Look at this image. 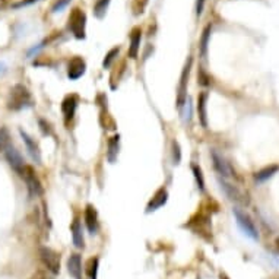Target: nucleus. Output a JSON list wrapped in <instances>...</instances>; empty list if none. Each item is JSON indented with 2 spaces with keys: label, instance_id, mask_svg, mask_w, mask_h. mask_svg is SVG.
<instances>
[{
  "label": "nucleus",
  "instance_id": "obj_25",
  "mask_svg": "<svg viewBox=\"0 0 279 279\" xmlns=\"http://www.w3.org/2000/svg\"><path fill=\"white\" fill-rule=\"evenodd\" d=\"M11 146V133L6 127H0V152H5Z\"/></svg>",
  "mask_w": 279,
  "mask_h": 279
},
{
  "label": "nucleus",
  "instance_id": "obj_16",
  "mask_svg": "<svg viewBox=\"0 0 279 279\" xmlns=\"http://www.w3.org/2000/svg\"><path fill=\"white\" fill-rule=\"evenodd\" d=\"M71 232H72L73 244L76 248L85 247V238H83V228L79 219H75L71 225Z\"/></svg>",
  "mask_w": 279,
  "mask_h": 279
},
{
  "label": "nucleus",
  "instance_id": "obj_8",
  "mask_svg": "<svg viewBox=\"0 0 279 279\" xmlns=\"http://www.w3.org/2000/svg\"><path fill=\"white\" fill-rule=\"evenodd\" d=\"M5 156H6V161L9 162V166L16 173V174H19L22 176V171H24V168H25V161H24V158L19 154V151L16 149V148H13V146H9L6 151H5Z\"/></svg>",
  "mask_w": 279,
  "mask_h": 279
},
{
  "label": "nucleus",
  "instance_id": "obj_23",
  "mask_svg": "<svg viewBox=\"0 0 279 279\" xmlns=\"http://www.w3.org/2000/svg\"><path fill=\"white\" fill-rule=\"evenodd\" d=\"M192 173L195 176V180H196L197 189L200 192H205V177H203V173H202V168L196 164H192Z\"/></svg>",
  "mask_w": 279,
  "mask_h": 279
},
{
  "label": "nucleus",
  "instance_id": "obj_17",
  "mask_svg": "<svg viewBox=\"0 0 279 279\" xmlns=\"http://www.w3.org/2000/svg\"><path fill=\"white\" fill-rule=\"evenodd\" d=\"M141 40H142V30L141 28H133V31L130 34V45H129V57L136 59L137 53L141 49Z\"/></svg>",
  "mask_w": 279,
  "mask_h": 279
},
{
  "label": "nucleus",
  "instance_id": "obj_11",
  "mask_svg": "<svg viewBox=\"0 0 279 279\" xmlns=\"http://www.w3.org/2000/svg\"><path fill=\"white\" fill-rule=\"evenodd\" d=\"M78 104H79V98L78 95L75 94H71L67 97H64V100L62 101V113L64 115V122H71L73 117H75V113L78 110Z\"/></svg>",
  "mask_w": 279,
  "mask_h": 279
},
{
  "label": "nucleus",
  "instance_id": "obj_7",
  "mask_svg": "<svg viewBox=\"0 0 279 279\" xmlns=\"http://www.w3.org/2000/svg\"><path fill=\"white\" fill-rule=\"evenodd\" d=\"M211 156H212V164H214L215 171H217L218 174L222 177V178L236 177V171H234V168L231 167V164L228 162L224 156L219 155L217 151H212V152H211Z\"/></svg>",
  "mask_w": 279,
  "mask_h": 279
},
{
  "label": "nucleus",
  "instance_id": "obj_15",
  "mask_svg": "<svg viewBox=\"0 0 279 279\" xmlns=\"http://www.w3.org/2000/svg\"><path fill=\"white\" fill-rule=\"evenodd\" d=\"M67 272L73 279H82V259L81 254L72 253L67 259Z\"/></svg>",
  "mask_w": 279,
  "mask_h": 279
},
{
  "label": "nucleus",
  "instance_id": "obj_19",
  "mask_svg": "<svg viewBox=\"0 0 279 279\" xmlns=\"http://www.w3.org/2000/svg\"><path fill=\"white\" fill-rule=\"evenodd\" d=\"M206 104H207V94L202 92L197 97V114H199V122L203 127H207V113H206Z\"/></svg>",
  "mask_w": 279,
  "mask_h": 279
},
{
  "label": "nucleus",
  "instance_id": "obj_4",
  "mask_svg": "<svg viewBox=\"0 0 279 279\" xmlns=\"http://www.w3.org/2000/svg\"><path fill=\"white\" fill-rule=\"evenodd\" d=\"M192 64H193V57L189 56L186 64H184V67H183L181 76H180L178 88H177V107H178V108H181L187 101V85H189V78H190Z\"/></svg>",
  "mask_w": 279,
  "mask_h": 279
},
{
  "label": "nucleus",
  "instance_id": "obj_28",
  "mask_svg": "<svg viewBox=\"0 0 279 279\" xmlns=\"http://www.w3.org/2000/svg\"><path fill=\"white\" fill-rule=\"evenodd\" d=\"M72 0H57L54 5H53V8H52V12L53 13H57V12H62L69 3H71Z\"/></svg>",
  "mask_w": 279,
  "mask_h": 279
},
{
  "label": "nucleus",
  "instance_id": "obj_14",
  "mask_svg": "<svg viewBox=\"0 0 279 279\" xmlns=\"http://www.w3.org/2000/svg\"><path fill=\"white\" fill-rule=\"evenodd\" d=\"M219 184H221V189L225 192V195H227L231 200H234V202H237V203H247V200L244 199V195L241 193V190L237 189L236 186H232V184H229L228 181H225V178H219Z\"/></svg>",
  "mask_w": 279,
  "mask_h": 279
},
{
  "label": "nucleus",
  "instance_id": "obj_31",
  "mask_svg": "<svg viewBox=\"0 0 279 279\" xmlns=\"http://www.w3.org/2000/svg\"><path fill=\"white\" fill-rule=\"evenodd\" d=\"M30 279H54L52 275H49L45 270H37Z\"/></svg>",
  "mask_w": 279,
  "mask_h": 279
},
{
  "label": "nucleus",
  "instance_id": "obj_32",
  "mask_svg": "<svg viewBox=\"0 0 279 279\" xmlns=\"http://www.w3.org/2000/svg\"><path fill=\"white\" fill-rule=\"evenodd\" d=\"M203 8H205V0H196V15L200 16L203 13Z\"/></svg>",
  "mask_w": 279,
  "mask_h": 279
},
{
  "label": "nucleus",
  "instance_id": "obj_34",
  "mask_svg": "<svg viewBox=\"0 0 279 279\" xmlns=\"http://www.w3.org/2000/svg\"><path fill=\"white\" fill-rule=\"evenodd\" d=\"M6 71H8L6 64H5V63L0 62V76H2V75H5V73H6Z\"/></svg>",
  "mask_w": 279,
  "mask_h": 279
},
{
  "label": "nucleus",
  "instance_id": "obj_18",
  "mask_svg": "<svg viewBox=\"0 0 279 279\" xmlns=\"http://www.w3.org/2000/svg\"><path fill=\"white\" fill-rule=\"evenodd\" d=\"M119 149H120V136L114 134L108 139V144H107V159H108V162L114 164L117 161Z\"/></svg>",
  "mask_w": 279,
  "mask_h": 279
},
{
  "label": "nucleus",
  "instance_id": "obj_6",
  "mask_svg": "<svg viewBox=\"0 0 279 279\" xmlns=\"http://www.w3.org/2000/svg\"><path fill=\"white\" fill-rule=\"evenodd\" d=\"M22 178L25 181V184L28 187L30 196H42L44 189H42L41 181L37 176V173L34 171V168L31 166H25L24 171H22Z\"/></svg>",
  "mask_w": 279,
  "mask_h": 279
},
{
  "label": "nucleus",
  "instance_id": "obj_30",
  "mask_svg": "<svg viewBox=\"0 0 279 279\" xmlns=\"http://www.w3.org/2000/svg\"><path fill=\"white\" fill-rule=\"evenodd\" d=\"M38 124H40V129H41L42 134H52L53 133L52 126H50V123H47L45 120L40 119V120H38Z\"/></svg>",
  "mask_w": 279,
  "mask_h": 279
},
{
  "label": "nucleus",
  "instance_id": "obj_9",
  "mask_svg": "<svg viewBox=\"0 0 279 279\" xmlns=\"http://www.w3.org/2000/svg\"><path fill=\"white\" fill-rule=\"evenodd\" d=\"M86 72V63L82 57L76 56L67 64V78L71 81H78L79 78H82Z\"/></svg>",
  "mask_w": 279,
  "mask_h": 279
},
{
  "label": "nucleus",
  "instance_id": "obj_36",
  "mask_svg": "<svg viewBox=\"0 0 279 279\" xmlns=\"http://www.w3.org/2000/svg\"><path fill=\"white\" fill-rule=\"evenodd\" d=\"M219 279H229V278H228L225 273H221V275H219Z\"/></svg>",
  "mask_w": 279,
  "mask_h": 279
},
{
  "label": "nucleus",
  "instance_id": "obj_20",
  "mask_svg": "<svg viewBox=\"0 0 279 279\" xmlns=\"http://www.w3.org/2000/svg\"><path fill=\"white\" fill-rule=\"evenodd\" d=\"M211 32H212V25H207L206 28L203 30V32H202V38H200V44H199L200 56H202V57H206L207 45H209V38H211Z\"/></svg>",
  "mask_w": 279,
  "mask_h": 279
},
{
  "label": "nucleus",
  "instance_id": "obj_2",
  "mask_svg": "<svg viewBox=\"0 0 279 279\" xmlns=\"http://www.w3.org/2000/svg\"><path fill=\"white\" fill-rule=\"evenodd\" d=\"M38 254H40V260L44 265V268L47 269L50 273H53V275L60 273L62 263H60V254L57 251H54L50 247H40Z\"/></svg>",
  "mask_w": 279,
  "mask_h": 279
},
{
  "label": "nucleus",
  "instance_id": "obj_24",
  "mask_svg": "<svg viewBox=\"0 0 279 279\" xmlns=\"http://www.w3.org/2000/svg\"><path fill=\"white\" fill-rule=\"evenodd\" d=\"M98 268H100V259L92 258L88 260L86 273H88L89 279H97V276H98Z\"/></svg>",
  "mask_w": 279,
  "mask_h": 279
},
{
  "label": "nucleus",
  "instance_id": "obj_12",
  "mask_svg": "<svg viewBox=\"0 0 279 279\" xmlns=\"http://www.w3.org/2000/svg\"><path fill=\"white\" fill-rule=\"evenodd\" d=\"M19 134H21L22 141H24V144H25V148H27L28 154H30L32 159H34V162H35V164H41V151H40V146L37 145V142H35L27 132H24L22 129L19 130Z\"/></svg>",
  "mask_w": 279,
  "mask_h": 279
},
{
  "label": "nucleus",
  "instance_id": "obj_22",
  "mask_svg": "<svg viewBox=\"0 0 279 279\" xmlns=\"http://www.w3.org/2000/svg\"><path fill=\"white\" fill-rule=\"evenodd\" d=\"M110 6V0H98L94 6V15L98 18V19H103L107 13V9Z\"/></svg>",
  "mask_w": 279,
  "mask_h": 279
},
{
  "label": "nucleus",
  "instance_id": "obj_10",
  "mask_svg": "<svg viewBox=\"0 0 279 279\" xmlns=\"http://www.w3.org/2000/svg\"><path fill=\"white\" fill-rule=\"evenodd\" d=\"M168 202V190L166 187H159L155 192V195L151 197V200L146 205V214L155 212L159 207H162Z\"/></svg>",
  "mask_w": 279,
  "mask_h": 279
},
{
  "label": "nucleus",
  "instance_id": "obj_3",
  "mask_svg": "<svg viewBox=\"0 0 279 279\" xmlns=\"http://www.w3.org/2000/svg\"><path fill=\"white\" fill-rule=\"evenodd\" d=\"M85 28H86V15L79 8H75L69 15V30L75 38L83 40L85 38Z\"/></svg>",
  "mask_w": 279,
  "mask_h": 279
},
{
  "label": "nucleus",
  "instance_id": "obj_21",
  "mask_svg": "<svg viewBox=\"0 0 279 279\" xmlns=\"http://www.w3.org/2000/svg\"><path fill=\"white\" fill-rule=\"evenodd\" d=\"M278 170H279L278 166L266 167V168H263V170L258 171V173L254 174V178H256L258 181H265V180H268V178H270V177L273 176Z\"/></svg>",
  "mask_w": 279,
  "mask_h": 279
},
{
  "label": "nucleus",
  "instance_id": "obj_5",
  "mask_svg": "<svg viewBox=\"0 0 279 279\" xmlns=\"http://www.w3.org/2000/svg\"><path fill=\"white\" fill-rule=\"evenodd\" d=\"M232 214H234L236 221H237L238 227L241 228V231L251 238V240H259L258 228H256L250 215L246 214V212H243V211H240V209H232Z\"/></svg>",
  "mask_w": 279,
  "mask_h": 279
},
{
  "label": "nucleus",
  "instance_id": "obj_27",
  "mask_svg": "<svg viewBox=\"0 0 279 279\" xmlns=\"http://www.w3.org/2000/svg\"><path fill=\"white\" fill-rule=\"evenodd\" d=\"M119 53H120V47H114V49H111L110 52L107 53V56L104 57V60H103L104 69H108V67L111 66V63H113L114 59L119 56Z\"/></svg>",
  "mask_w": 279,
  "mask_h": 279
},
{
  "label": "nucleus",
  "instance_id": "obj_35",
  "mask_svg": "<svg viewBox=\"0 0 279 279\" xmlns=\"http://www.w3.org/2000/svg\"><path fill=\"white\" fill-rule=\"evenodd\" d=\"M275 246H276V250H278V253H279V237L275 240Z\"/></svg>",
  "mask_w": 279,
  "mask_h": 279
},
{
  "label": "nucleus",
  "instance_id": "obj_1",
  "mask_svg": "<svg viewBox=\"0 0 279 279\" xmlns=\"http://www.w3.org/2000/svg\"><path fill=\"white\" fill-rule=\"evenodd\" d=\"M32 97L30 89L24 86L22 83H16L11 89L9 98H8V108L13 111H19L22 108L31 107Z\"/></svg>",
  "mask_w": 279,
  "mask_h": 279
},
{
  "label": "nucleus",
  "instance_id": "obj_33",
  "mask_svg": "<svg viewBox=\"0 0 279 279\" xmlns=\"http://www.w3.org/2000/svg\"><path fill=\"white\" fill-rule=\"evenodd\" d=\"M34 2H37V0H22L21 3H18V5H15V8H19V6H27V5H31Z\"/></svg>",
  "mask_w": 279,
  "mask_h": 279
},
{
  "label": "nucleus",
  "instance_id": "obj_26",
  "mask_svg": "<svg viewBox=\"0 0 279 279\" xmlns=\"http://www.w3.org/2000/svg\"><path fill=\"white\" fill-rule=\"evenodd\" d=\"M171 155H173V164L174 166H178L180 161H181V146L177 141H173L171 142Z\"/></svg>",
  "mask_w": 279,
  "mask_h": 279
},
{
  "label": "nucleus",
  "instance_id": "obj_13",
  "mask_svg": "<svg viewBox=\"0 0 279 279\" xmlns=\"http://www.w3.org/2000/svg\"><path fill=\"white\" fill-rule=\"evenodd\" d=\"M83 217H85V224L86 228L89 231V234L95 236L100 229V222H98V214H97V209L92 205H86L85 207V212H83Z\"/></svg>",
  "mask_w": 279,
  "mask_h": 279
},
{
  "label": "nucleus",
  "instance_id": "obj_29",
  "mask_svg": "<svg viewBox=\"0 0 279 279\" xmlns=\"http://www.w3.org/2000/svg\"><path fill=\"white\" fill-rule=\"evenodd\" d=\"M197 79H199V81H197V82L200 83V85H202V86H207V85H209V76H207L206 73L203 72V69H199V75H197Z\"/></svg>",
  "mask_w": 279,
  "mask_h": 279
}]
</instances>
